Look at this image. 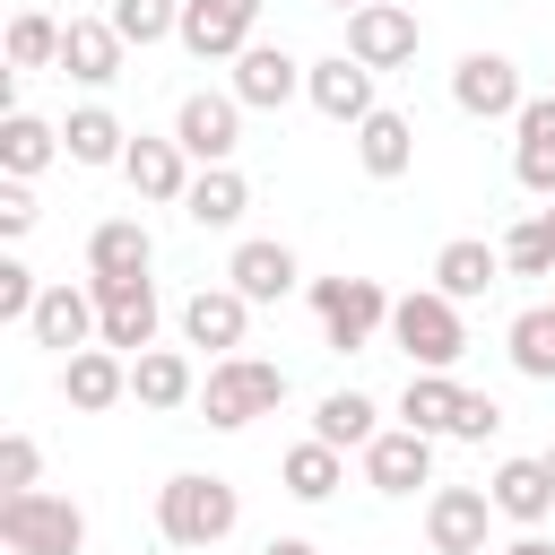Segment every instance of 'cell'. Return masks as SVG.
I'll list each match as a JSON object with an SVG mask.
<instances>
[{"instance_id":"1","label":"cell","mask_w":555,"mask_h":555,"mask_svg":"<svg viewBox=\"0 0 555 555\" xmlns=\"http://www.w3.org/2000/svg\"><path fill=\"white\" fill-rule=\"evenodd\" d=\"M234 529H243V494H234L225 477L182 468V477H165V486H156V538H165V546L208 555V546H225Z\"/></svg>"},{"instance_id":"2","label":"cell","mask_w":555,"mask_h":555,"mask_svg":"<svg viewBox=\"0 0 555 555\" xmlns=\"http://www.w3.org/2000/svg\"><path fill=\"white\" fill-rule=\"evenodd\" d=\"M286 408V364H269V356H217L208 373H199V416L217 425V434H243L251 416H278Z\"/></svg>"},{"instance_id":"3","label":"cell","mask_w":555,"mask_h":555,"mask_svg":"<svg viewBox=\"0 0 555 555\" xmlns=\"http://www.w3.org/2000/svg\"><path fill=\"white\" fill-rule=\"evenodd\" d=\"M390 347H399L416 373H451V364L468 356V321H460V304H451V295L416 286V295H399V304H390Z\"/></svg>"},{"instance_id":"4","label":"cell","mask_w":555,"mask_h":555,"mask_svg":"<svg viewBox=\"0 0 555 555\" xmlns=\"http://www.w3.org/2000/svg\"><path fill=\"white\" fill-rule=\"evenodd\" d=\"M304 295H312V321H321V347H338V356H356V347H373V338L390 330V304H399V295H382V278H312Z\"/></svg>"},{"instance_id":"5","label":"cell","mask_w":555,"mask_h":555,"mask_svg":"<svg viewBox=\"0 0 555 555\" xmlns=\"http://www.w3.org/2000/svg\"><path fill=\"white\" fill-rule=\"evenodd\" d=\"M0 546L9 555H87V512L69 494H0Z\"/></svg>"},{"instance_id":"6","label":"cell","mask_w":555,"mask_h":555,"mask_svg":"<svg viewBox=\"0 0 555 555\" xmlns=\"http://www.w3.org/2000/svg\"><path fill=\"white\" fill-rule=\"evenodd\" d=\"M87 295H95V347H113V356L156 347V321H165L156 278H87Z\"/></svg>"},{"instance_id":"7","label":"cell","mask_w":555,"mask_h":555,"mask_svg":"<svg viewBox=\"0 0 555 555\" xmlns=\"http://www.w3.org/2000/svg\"><path fill=\"white\" fill-rule=\"evenodd\" d=\"M451 104L468 121H520L529 87H520V61L512 52H460L451 61Z\"/></svg>"},{"instance_id":"8","label":"cell","mask_w":555,"mask_h":555,"mask_svg":"<svg viewBox=\"0 0 555 555\" xmlns=\"http://www.w3.org/2000/svg\"><path fill=\"white\" fill-rule=\"evenodd\" d=\"M173 139H182L191 165H234V147H243V104H234V87H191V95L173 104Z\"/></svg>"},{"instance_id":"9","label":"cell","mask_w":555,"mask_h":555,"mask_svg":"<svg viewBox=\"0 0 555 555\" xmlns=\"http://www.w3.org/2000/svg\"><path fill=\"white\" fill-rule=\"evenodd\" d=\"M494 494L486 486H434L425 494V546L434 555H494L486 538H494Z\"/></svg>"},{"instance_id":"10","label":"cell","mask_w":555,"mask_h":555,"mask_svg":"<svg viewBox=\"0 0 555 555\" xmlns=\"http://www.w3.org/2000/svg\"><path fill=\"white\" fill-rule=\"evenodd\" d=\"M251 26H260V0H182V35L173 43L191 61H243L260 43Z\"/></svg>"},{"instance_id":"11","label":"cell","mask_w":555,"mask_h":555,"mask_svg":"<svg viewBox=\"0 0 555 555\" xmlns=\"http://www.w3.org/2000/svg\"><path fill=\"white\" fill-rule=\"evenodd\" d=\"M416 35H425V26H416L408 0H364V9L347 17V52H356L373 78H382V69H408V61H416Z\"/></svg>"},{"instance_id":"12","label":"cell","mask_w":555,"mask_h":555,"mask_svg":"<svg viewBox=\"0 0 555 555\" xmlns=\"http://www.w3.org/2000/svg\"><path fill=\"white\" fill-rule=\"evenodd\" d=\"M304 95H312V113L321 121H364V113H382V95H373V69L356 61V52H321L312 69H304Z\"/></svg>"},{"instance_id":"13","label":"cell","mask_w":555,"mask_h":555,"mask_svg":"<svg viewBox=\"0 0 555 555\" xmlns=\"http://www.w3.org/2000/svg\"><path fill=\"white\" fill-rule=\"evenodd\" d=\"M173 321H182V347H208V364H217V356H243V330H251V304H243L234 286H191Z\"/></svg>"},{"instance_id":"14","label":"cell","mask_w":555,"mask_h":555,"mask_svg":"<svg viewBox=\"0 0 555 555\" xmlns=\"http://www.w3.org/2000/svg\"><path fill=\"white\" fill-rule=\"evenodd\" d=\"M364 486H373V494H416V486H434V434L382 425V434L364 442Z\"/></svg>"},{"instance_id":"15","label":"cell","mask_w":555,"mask_h":555,"mask_svg":"<svg viewBox=\"0 0 555 555\" xmlns=\"http://www.w3.org/2000/svg\"><path fill=\"white\" fill-rule=\"evenodd\" d=\"M304 69H312V61H295L286 43H251V52L234 61V104H243V113H278V104L304 95Z\"/></svg>"},{"instance_id":"16","label":"cell","mask_w":555,"mask_h":555,"mask_svg":"<svg viewBox=\"0 0 555 555\" xmlns=\"http://www.w3.org/2000/svg\"><path fill=\"white\" fill-rule=\"evenodd\" d=\"M191 173H199V165L182 156V139H147V130H139V139H130V156H121V182H130L147 208H182Z\"/></svg>"},{"instance_id":"17","label":"cell","mask_w":555,"mask_h":555,"mask_svg":"<svg viewBox=\"0 0 555 555\" xmlns=\"http://www.w3.org/2000/svg\"><path fill=\"white\" fill-rule=\"evenodd\" d=\"M225 286H234L243 304H286V295L304 286V260H295L286 243L251 234V243H234V260H225Z\"/></svg>"},{"instance_id":"18","label":"cell","mask_w":555,"mask_h":555,"mask_svg":"<svg viewBox=\"0 0 555 555\" xmlns=\"http://www.w3.org/2000/svg\"><path fill=\"white\" fill-rule=\"evenodd\" d=\"M512 173H520L529 199L555 208V87L520 104V121H512Z\"/></svg>"},{"instance_id":"19","label":"cell","mask_w":555,"mask_h":555,"mask_svg":"<svg viewBox=\"0 0 555 555\" xmlns=\"http://www.w3.org/2000/svg\"><path fill=\"white\" fill-rule=\"evenodd\" d=\"M26 338H35V347H52V356L95 347V295H87V286H69V278H52V286H43V304H35V321H26Z\"/></svg>"},{"instance_id":"20","label":"cell","mask_w":555,"mask_h":555,"mask_svg":"<svg viewBox=\"0 0 555 555\" xmlns=\"http://www.w3.org/2000/svg\"><path fill=\"white\" fill-rule=\"evenodd\" d=\"M61 399H69L78 416L121 408V399H130V356H113V347H78V356H61Z\"/></svg>"},{"instance_id":"21","label":"cell","mask_w":555,"mask_h":555,"mask_svg":"<svg viewBox=\"0 0 555 555\" xmlns=\"http://www.w3.org/2000/svg\"><path fill=\"white\" fill-rule=\"evenodd\" d=\"M130 399H139L147 416L199 408V364H191L182 347H147V356H130Z\"/></svg>"},{"instance_id":"22","label":"cell","mask_w":555,"mask_h":555,"mask_svg":"<svg viewBox=\"0 0 555 555\" xmlns=\"http://www.w3.org/2000/svg\"><path fill=\"white\" fill-rule=\"evenodd\" d=\"M486 494H494V512H503L512 529H546V512H555V477H546L538 451H512V460L486 477Z\"/></svg>"},{"instance_id":"23","label":"cell","mask_w":555,"mask_h":555,"mask_svg":"<svg viewBox=\"0 0 555 555\" xmlns=\"http://www.w3.org/2000/svg\"><path fill=\"white\" fill-rule=\"evenodd\" d=\"M121 61H130V43L113 35V17H69V26H61V69H69L78 87H113Z\"/></svg>"},{"instance_id":"24","label":"cell","mask_w":555,"mask_h":555,"mask_svg":"<svg viewBox=\"0 0 555 555\" xmlns=\"http://www.w3.org/2000/svg\"><path fill=\"white\" fill-rule=\"evenodd\" d=\"M243 208H251V182H243L234 165H199V173H191V191H182V217H191L199 234H234V225H243Z\"/></svg>"},{"instance_id":"25","label":"cell","mask_w":555,"mask_h":555,"mask_svg":"<svg viewBox=\"0 0 555 555\" xmlns=\"http://www.w3.org/2000/svg\"><path fill=\"white\" fill-rule=\"evenodd\" d=\"M494 278H503V243L451 234V243L434 251V295H451V304H477V295H486Z\"/></svg>"},{"instance_id":"26","label":"cell","mask_w":555,"mask_h":555,"mask_svg":"<svg viewBox=\"0 0 555 555\" xmlns=\"http://www.w3.org/2000/svg\"><path fill=\"white\" fill-rule=\"evenodd\" d=\"M356 165H364L373 182H399V173L416 165V121H408V113H390V104H382V113H364V121H356Z\"/></svg>"},{"instance_id":"27","label":"cell","mask_w":555,"mask_h":555,"mask_svg":"<svg viewBox=\"0 0 555 555\" xmlns=\"http://www.w3.org/2000/svg\"><path fill=\"white\" fill-rule=\"evenodd\" d=\"M460 408H468V390L451 373H408V390H399V425L408 434H434V442L460 434Z\"/></svg>"},{"instance_id":"28","label":"cell","mask_w":555,"mask_h":555,"mask_svg":"<svg viewBox=\"0 0 555 555\" xmlns=\"http://www.w3.org/2000/svg\"><path fill=\"white\" fill-rule=\"evenodd\" d=\"M147 260H156V234L139 217H104L87 234V278H147Z\"/></svg>"},{"instance_id":"29","label":"cell","mask_w":555,"mask_h":555,"mask_svg":"<svg viewBox=\"0 0 555 555\" xmlns=\"http://www.w3.org/2000/svg\"><path fill=\"white\" fill-rule=\"evenodd\" d=\"M278 486H286L295 503H330V494L347 486V451H330L321 434H304V442L278 460Z\"/></svg>"},{"instance_id":"30","label":"cell","mask_w":555,"mask_h":555,"mask_svg":"<svg viewBox=\"0 0 555 555\" xmlns=\"http://www.w3.org/2000/svg\"><path fill=\"white\" fill-rule=\"evenodd\" d=\"M52 156H69V147H61V130H52L43 113H9V121H0V173H9V182H35Z\"/></svg>"},{"instance_id":"31","label":"cell","mask_w":555,"mask_h":555,"mask_svg":"<svg viewBox=\"0 0 555 555\" xmlns=\"http://www.w3.org/2000/svg\"><path fill=\"white\" fill-rule=\"evenodd\" d=\"M61 147H69V165H121V156H130V130H121V113L78 104V113L61 121Z\"/></svg>"},{"instance_id":"32","label":"cell","mask_w":555,"mask_h":555,"mask_svg":"<svg viewBox=\"0 0 555 555\" xmlns=\"http://www.w3.org/2000/svg\"><path fill=\"white\" fill-rule=\"evenodd\" d=\"M312 434H321L330 451H364V442L382 434V408H373L364 390H330V399L312 408Z\"/></svg>"},{"instance_id":"33","label":"cell","mask_w":555,"mask_h":555,"mask_svg":"<svg viewBox=\"0 0 555 555\" xmlns=\"http://www.w3.org/2000/svg\"><path fill=\"white\" fill-rule=\"evenodd\" d=\"M503 356H512V373H529V382H555V304H529V312H512V330H503Z\"/></svg>"},{"instance_id":"34","label":"cell","mask_w":555,"mask_h":555,"mask_svg":"<svg viewBox=\"0 0 555 555\" xmlns=\"http://www.w3.org/2000/svg\"><path fill=\"white\" fill-rule=\"evenodd\" d=\"M9 69H61V17L17 9L9 17Z\"/></svg>"},{"instance_id":"35","label":"cell","mask_w":555,"mask_h":555,"mask_svg":"<svg viewBox=\"0 0 555 555\" xmlns=\"http://www.w3.org/2000/svg\"><path fill=\"white\" fill-rule=\"evenodd\" d=\"M104 17H113V35H121V43H139V52H147V43H165V35H182V0H113Z\"/></svg>"},{"instance_id":"36","label":"cell","mask_w":555,"mask_h":555,"mask_svg":"<svg viewBox=\"0 0 555 555\" xmlns=\"http://www.w3.org/2000/svg\"><path fill=\"white\" fill-rule=\"evenodd\" d=\"M503 278H555V243H546V217L538 208L503 234Z\"/></svg>"},{"instance_id":"37","label":"cell","mask_w":555,"mask_h":555,"mask_svg":"<svg viewBox=\"0 0 555 555\" xmlns=\"http://www.w3.org/2000/svg\"><path fill=\"white\" fill-rule=\"evenodd\" d=\"M35 477H43L35 434H0V494H35Z\"/></svg>"},{"instance_id":"38","label":"cell","mask_w":555,"mask_h":555,"mask_svg":"<svg viewBox=\"0 0 555 555\" xmlns=\"http://www.w3.org/2000/svg\"><path fill=\"white\" fill-rule=\"evenodd\" d=\"M35 304H43V278L26 260H0V321H35Z\"/></svg>"},{"instance_id":"39","label":"cell","mask_w":555,"mask_h":555,"mask_svg":"<svg viewBox=\"0 0 555 555\" xmlns=\"http://www.w3.org/2000/svg\"><path fill=\"white\" fill-rule=\"evenodd\" d=\"M35 217H43V208H35V182H0V234H9V243H26V234H35Z\"/></svg>"},{"instance_id":"40","label":"cell","mask_w":555,"mask_h":555,"mask_svg":"<svg viewBox=\"0 0 555 555\" xmlns=\"http://www.w3.org/2000/svg\"><path fill=\"white\" fill-rule=\"evenodd\" d=\"M486 434H503V408H494L486 390H468V408H460V434H451V442H486Z\"/></svg>"},{"instance_id":"41","label":"cell","mask_w":555,"mask_h":555,"mask_svg":"<svg viewBox=\"0 0 555 555\" xmlns=\"http://www.w3.org/2000/svg\"><path fill=\"white\" fill-rule=\"evenodd\" d=\"M494 555H555V546H546L538 529H520V538H512V546H494Z\"/></svg>"},{"instance_id":"42","label":"cell","mask_w":555,"mask_h":555,"mask_svg":"<svg viewBox=\"0 0 555 555\" xmlns=\"http://www.w3.org/2000/svg\"><path fill=\"white\" fill-rule=\"evenodd\" d=\"M260 555H321V546H312V538H269Z\"/></svg>"},{"instance_id":"43","label":"cell","mask_w":555,"mask_h":555,"mask_svg":"<svg viewBox=\"0 0 555 555\" xmlns=\"http://www.w3.org/2000/svg\"><path fill=\"white\" fill-rule=\"evenodd\" d=\"M321 9H347V17H356V9H364V0H321Z\"/></svg>"},{"instance_id":"44","label":"cell","mask_w":555,"mask_h":555,"mask_svg":"<svg viewBox=\"0 0 555 555\" xmlns=\"http://www.w3.org/2000/svg\"><path fill=\"white\" fill-rule=\"evenodd\" d=\"M538 217H546V243H555V208H538Z\"/></svg>"},{"instance_id":"45","label":"cell","mask_w":555,"mask_h":555,"mask_svg":"<svg viewBox=\"0 0 555 555\" xmlns=\"http://www.w3.org/2000/svg\"><path fill=\"white\" fill-rule=\"evenodd\" d=\"M538 460H546V477H555V442H546V451H538Z\"/></svg>"}]
</instances>
